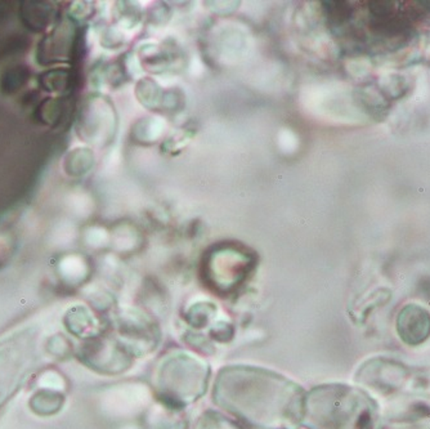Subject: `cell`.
I'll list each match as a JSON object with an SVG mask.
<instances>
[{"instance_id":"6da1fadb","label":"cell","mask_w":430,"mask_h":429,"mask_svg":"<svg viewBox=\"0 0 430 429\" xmlns=\"http://www.w3.org/2000/svg\"><path fill=\"white\" fill-rule=\"evenodd\" d=\"M215 392L220 405L260 428H287L304 412L299 387L263 368H225Z\"/></svg>"},{"instance_id":"3957f363","label":"cell","mask_w":430,"mask_h":429,"mask_svg":"<svg viewBox=\"0 0 430 429\" xmlns=\"http://www.w3.org/2000/svg\"><path fill=\"white\" fill-rule=\"evenodd\" d=\"M397 331L406 344L420 346L430 337L429 312L415 305L405 307L398 315Z\"/></svg>"},{"instance_id":"7a4b0ae2","label":"cell","mask_w":430,"mask_h":429,"mask_svg":"<svg viewBox=\"0 0 430 429\" xmlns=\"http://www.w3.org/2000/svg\"><path fill=\"white\" fill-rule=\"evenodd\" d=\"M369 409L356 390L337 386L313 390L306 410L309 424L316 429H371Z\"/></svg>"}]
</instances>
